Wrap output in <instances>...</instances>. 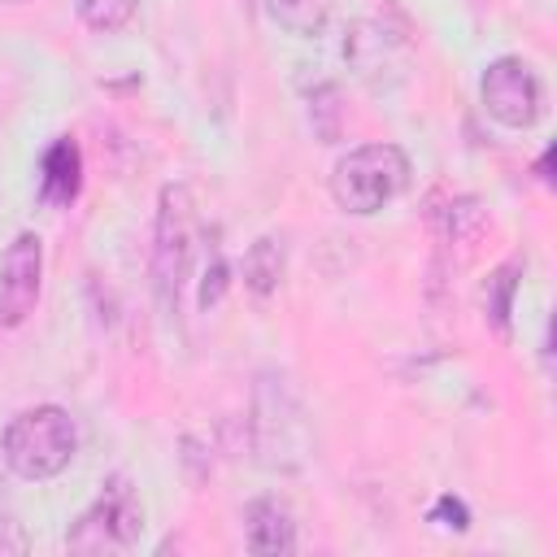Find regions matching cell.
<instances>
[{
  "instance_id": "cell-1",
  "label": "cell",
  "mask_w": 557,
  "mask_h": 557,
  "mask_svg": "<svg viewBox=\"0 0 557 557\" xmlns=\"http://www.w3.org/2000/svg\"><path fill=\"white\" fill-rule=\"evenodd\" d=\"M78 453V426L61 405H35L9 418L0 435V457L17 479H57Z\"/></svg>"
},
{
  "instance_id": "cell-2",
  "label": "cell",
  "mask_w": 557,
  "mask_h": 557,
  "mask_svg": "<svg viewBox=\"0 0 557 557\" xmlns=\"http://www.w3.org/2000/svg\"><path fill=\"white\" fill-rule=\"evenodd\" d=\"M409 157L396 144H361L348 148L335 170H331V200L352 213V218H370L379 209H387L405 187H409Z\"/></svg>"
},
{
  "instance_id": "cell-3",
  "label": "cell",
  "mask_w": 557,
  "mask_h": 557,
  "mask_svg": "<svg viewBox=\"0 0 557 557\" xmlns=\"http://www.w3.org/2000/svg\"><path fill=\"white\" fill-rule=\"evenodd\" d=\"M144 535V500L126 474H113L100 496L74 518L65 544L74 553H131Z\"/></svg>"
},
{
  "instance_id": "cell-4",
  "label": "cell",
  "mask_w": 557,
  "mask_h": 557,
  "mask_svg": "<svg viewBox=\"0 0 557 557\" xmlns=\"http://www.w3.org/2000/svg\"><path fill=\"white\" fill-rule=\"evenodd\" d=\"M191 257H196L191 191L183 183H165L161 205H157V244H152V278H157V296H161L165 309L178 305V292L191 274Z\"/></svg>"
},
{
  "instance_id": "cell-5",
  "label": "cell",
  "mask_w": 557,
  "mask_h": 557,
  "mask_svg": "<svg viewBox=\"0 0 557 557\" xmlns=\"http://www.w3.org/2000/svg\"><path fill=\"white\" fill-rule=\"evenodd\" d=\"M483 113L509 131H527L544 117V83L522 57H496L479 78Z\"/></svg>"
},
{
  "instance_id": "cell-6",
  "label": "cell",
  "mask_w": 557,
  "mask_h": 557,
  "mask_svg": "<svg viewBox=\"0 0 557 557\" xmlns=\"http://www.w3.org/2000/svg\"><path fill=\"white\" fill-rule=\"evenodd\" d=\"M44 283V244L35 231H17L0 257V326H22L35 313Z\"/></svg>"
},
{
  "instance_id": "cell-7",
  "label": "cell",
  "mask_w": 557,
  "mask_h": 557,
  "mask_svg": "<svg viewBox=\"0 0 557 557\" xmlns=\"http://www.w3.org/2000/svg\"><path fill=\"white\" fill-rule=\"evenodd\" d=\"M83 191V152L70 135H57L39 157V200L48 209H70Z\"/></svg>"
},
{
  "instance_id": "cell-8",
  "label": "cell",
  "mask_w": 557,
  "mask_h": 557,
  "mask_svg": "<svg viewBox=\"0 0 557 557\" xmlns=\"http://www.w3.org/2000/svg\"><path fill=\"white\" fill-rule=\"evenodd\" d=\"M244 544L257 557H274V553H292L296 548V522L287 513V505L261 496L244 509Z\"/></svg>"
},
{
  "instance_id": "cell-9",
  "label": "cell",
  "mask_w": 557,
  "mask_h": 557,
  "mask_svg": "<svg viewBox=\"0 0 557 557\" xmlns=\"http://www.w3.org/2000/svg\"><path fill=\"white\" fill-rule=\"evenodd\" d=\"M392 52H405L400 39H396L387 26H374V22L352 26V35L344 39V57H348L352 70H357L361 78H370L374 87H383V74H387V70L400 74V61H392Z\"/></svg>"
},
{
  "instance_id": "cell-10",
  "label": "cell",
  "mask_w": 557,
  "mask_h": 557,
  "mask_svg": "<svg viewBox=\"0 0 557 557\" xmlns=\"http://www.w3.org/2000/svg\"><path fill=\"white\" fill-rule=\"evenodd\" d=\"M265 13L296 39H313L326 30L331 13H335V0H261Z\"/></svg>"
},
{
  "instance_id": "cell-11",
  "label": "cell",
  "mask_w": 557,
  "mask_h": 557,
  "mask_svg": "<svg viewBox=\"0 0 557 557\" xmlns=\"http://www.w3.org/2000/svg\"><path fill=\"white\" fill-rule=\"evenodd\" d=\"M278 283H283V239L261 235V239L248 244V252H244V287L265 300Z\"/></svg>"
},
{
  "instance_id": "cell-12",
  "label": "cell",
  "mask_w": 557,
  "mask_h": 557,
  "mask_svg": "<svg viewBox=\"0 0 557 557\" xmlns=\"http://www.w3.org/2000/svg\"><path fill=\"white\" fill-rule=\"evenodd\" d=\"M74 9L83 17V26H91L100 35H113L135 17L139 0H74Z\"/></svg>"
},
{
  "instance_id": "cell-13",
  "label": "cell",
  "mask_w": 557,
  "mask_h": 557,
  "mask_svg": "<svg viewBox=\"0 0 557 557\" xmlns=\"http://www.w3.org/2000/svg\"><path fill=\"white\" fill-rule=\"evenodd\" d=\"M518 261H509V265H500L492 278H487V318H492V326L500 331V335H509V313H513V287H518Z\"/></svg>"
},
{
  "instance_id": "cell-14",
  "label": "cell",
  "mask_w": 557,
  "mask_h": 557,
  "mask_svg": "<svg viewBox=\"0 0 557 557\" xmlns=\"http://www.w3.org/2000/svg\"><path fill=\"white\" fill-rule=\"evenodd\" d=\"M222 292H226V261H222V252H213V261L205 270V283H200V305L213 309L222 300Z\"/></svg>"
},
{
  "instance_id": "cell-15",
  "label": "cell",
  "mask_w": 557,
  "mask_h": 557,
  "mask_svg": "<svg viewBox=\"0 0 557 557\" xmlns=\"http://www.w3.org/2000/svg\"><path fill=\"white\" fill-rule=\"evenodd\" d=\"M431 522L453 527V531H466V527H470V513H466V505H461L457 496H440L435 509H431Z\"/></svg>"
},
{
  "instance_id": "cell-16",
  "label": "cell",
  "mask_w": 557,
  "mask_h": 557,
  "mask_svg": "<svg viewBox=\"0 0 557 557\" xmlns=\"http://www.w3.org/2000/svg\"><path fill=\"white\" fill-rule=\"evenodd\" d=\"M17 553H26V531L9 513H0V557H17Z\"/></svg>"
},
{
  "instance_id": "cell-17",
  "label": "cell",
  "mask_w": 557,
  "mask_h": 557,
  "mask_svg": "<svg viewBox=\"0 0 557 557\" xmlns=\"http://www.w3.org/2000/svg\"><path fill=\"white\" fill-rule=\"evenodd\" d=\"M13 4H17V0H13Z\"/></svg>"
}]
</instances>
